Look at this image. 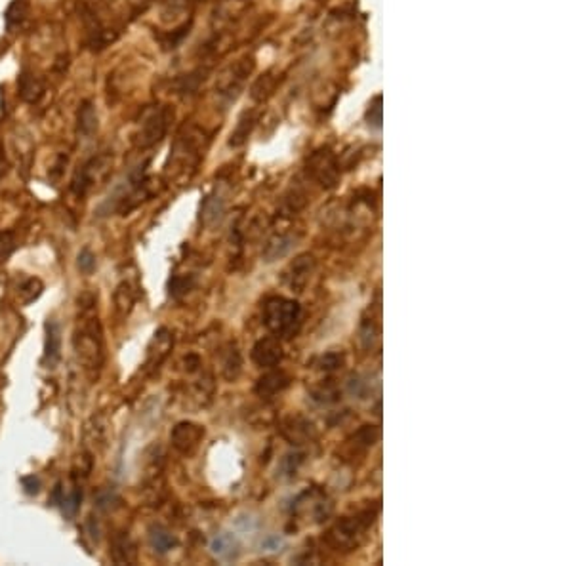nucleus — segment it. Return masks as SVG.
Returning <instances> with one entry per match:
<instances>
[{"instance_id": "nucleus-26", "label": "nucleus", "mask_w": 572, "mask_h": 566, "mask_svg": "<svg viewBox=\"0 0 572 566\" xmlns=\"http://www.w3.org/2000/svg\"><path fill=\"white\" fill-rule=\"evenodd\" d=\"M43 290H44L43 281H41V279H34V276H31V279H27L25 283L19 286V298H21V301H23L25 305H29V303H33V301H36L38 298H41Z\"/></svg>"}, {"instance_id": "nucleus-23", "label": "nucleus", "mask_w": 572, "mask_h": 566, "mask_svg": "<svg viewBox=\"0 0 572 566\" xmlns=\"http://www.w3.org/2000/svg\"><path fill=\"white\" fill-rule=\"evenodd\" d=\"M113 298H115V305H117V311H119L120 315H128L134 301H136V294L132 290V284L122 281L115 288V296Z\"/></svg>"}, {"instance_id": "nucleus-20", "label": "nucleus", "mask_w": 572, "mask_h": 566, "mask_svg": "<svg viewBox=\"0 0 572 566\" xmlns=\"http://www.w3.org/2000/svg\"><path fill=\"white\" fill-rule=\"evenodd\" d=\"M240 368H242V357H240L239 347L235 343H229L225 347V351L222 355V374L225 379H237L240 374Z\"/></svg>"}, {"instance_id": "nucleus-10", "label": "nucleus", "mask_w": 572, "mask_h": 566, "mask_svg": "<svg viewBox=\"0 0 572 566\" xmlns=\"http://www.w3.org/2000/svg\"><path fill=\"white\" fill-rule=\"evenodd\" d=\"M174 347V335L168 328H161L157 330L153 335V340L149 343L147 347V359H146V366L147 368H157L161 362H163L168 353L172 351Z\"/></svg>"}, {"instance_id": "nucleus-34", "label": "nucleus", "mask_w": 572, "mask_h": 566, "mask_svg": "<svg viewBox=\"0 0 572 566\" xmlns=\"http://www.w3.org/2000/svg\"><path fill=\"white\" fill-rule=\"evenodd\" d=\"M78 269L84 274H90L95 269V256L90 248H82L77 257Z\"/></svg>"}, {"instance_id": "nucleus-29", "label": "nucleus", "mask_w": 572, "mask_h": 566, "mask_svg": "<svg viewBox=\"0 0 572 566\" xmlns=\"http://www.w3.org/2000/svg\"><path fill=\"white\" fill-rule=\"evenodd\" d=\"M27 16V0H14L6 10V25L10 29L17 27Z\"/></svg>"}, {"instance_id": "nucleus-22", "label": "nucleus", "mask_w": 572, "mask_h": 566, "mask_svg": "<svg viewBox=\"0 0 572 566\" xmlns=\"http://www.w3.org/2000/svg\"><path fill=\"white\" fill-rule=\"evenodd\" d=\"M223 214H225V200L222 197H208L203 204V212H201V220L206 223V225H216L223 220Z\"/></svg>"}, {"instance_id": "nucleus-39", "label": "nucleus", "mask_w": 572, "mask_h": 566, "mask_svg": "<svg viewBox=\"0 0 572 566\" xmlns=\"http://www.w3.org/2000/svg\"><path fill=\"white\" fill-rule=\"evenodd\" d=\"M21 486L25 490V494L29 496H36L41 492V479L36 475H27V477H21Z\"/></svg>"}, {"instance_id": "nucleus-16", "label": "nucleus", "mask_w": 572, "mask_h": 566, "mask_svg": "<svg viewBox=\"0 0 572 566\" xmlns=\"http://www.w3.org/2000/svg\"><path fill=\"white\" fill-rule=\"evenodd\" d=\"M282 433H284V437L288 438L292 445H301V443H306L309 438H313L315 429H313V425L308 420H304L299 416H292V418L284 421Z\"/></svg>"}, {"instance_id": "nucleus-7", "label": "nucleus", "mask_w": 572, "mask_h": 566, "mask_svg": "<svg viewBox=\"0 0 572 566\" xmlns=\"http://www.w3.org/2000/svg\"><path fill=\"white\" fill-rule=\"evenodd\" d=\"M203 438H205V427L193 421H180L170 433L172 446L181 454L195 452L198 445L203 443Z\"/></svg>"}, {"instance_id": "nucleus-33", "label": "nucleus", "mask_w": 572, "mask_h": 566, "mask_svg": "<svg viewBox=\"0 0 572 566\" xmlns=\"http://www.w3.org/2000/svg\"><path fill=\"white\" fill-rule=\"evenodd\" d=\"M343 360L345 359H343L342 353L330 351L321 357V360H319V366H321V370H325V372H332V370L342 368Z\"/></svg>"}, {"instance_id": "nucleus-40", "label": "nucleus", "mask_w": 572, "mask_h": 566, "mask_svg": "<svg viewBox=\"0 0 572 566\" xmlns=\"http://www.w3.org/2000/svg\"><path fill=\"white\" fill-rule=\"evenodd\" d=\"M63 494H65V488H63L61 482H58V484L54 486V492H52V504H54V506H60Z\"/></svg>"}, {"instance_id": "nucleus-28", "label": "nucleus", "mask_w": 572, "mask_h": 566, "mask_svg": "<svg viewBox=\"0 0 572 566\" xmlns=\"http://www.w3.org/2000/svg\"><path fill=\"white\" fill-rule=\"evenodd\" d=\"M44 94L43 84L33 77H23L21 78V97L29 103L38 102Z\"/></svg>"}, {"instance_id": "nucleus-19", "label": "nucleus", "mask_w": 572, "mask_h": 566, "mask_svg": "<svg viewBox=\"0 0 572 566\" xmlns=\"http://www.w3.org/2000/svg\"><path fill=\"white\" fill-rule=\"evenodd\" d=\"M77 128L78 134L84 137H92L98 132V113H95L94 103L84 102L78 107Z\"/></svg>"}, {"instance_id": "nucleus-3", "label": "nucleus", "mask_w": 572, "mask_h": 566, "mask_svg": "<svg viewBox=\"0 0 572 566\" xmlns=\"http://www.w3.org/2000/svg\"><path fill=\"white\" fill-rule=\"evenodd\" d=\"M374 515L370 509L365 513H359L357 517H350L343 519L340 523L334 526L332 530L328 532V543L334 549H343V547H355L359 540L365 536V532L370 524L374 523Z\"/></svg>"}, {"instance_id": "nucleus-11", "label": "nucleus", "mask_w": 572, "mask_h": 566, "mask_svg": "<svg viewBox=\"0 0 572 566\" xmlns=\"http://www.w3.org/2000/svg\"><path fill=\"white\" fill-rule=\"evenodd\" d=\"M313 257L311 256H299L298 259H294V263L288 267V271L284 273V283L288 288L296 292H301L306 288V284L311 279L313 273Z\"/></svg>"}, {"instance_id": "nucleus-21", "label": "nucleus", "mask_w": 572, "mask_h": 566, "mask_svg": "<svg viewBox=\"0 0 572 566\" xmlns=\"http://www.w3.org/2000/svg\"><path fill=\"white\" fill-rule=\"evenodd\" d=\"M294 240L296 239L292 235H275L273 239L265 244V261H275V259H281V257L286 256L292 250V246H294Z\"/></svg>"}, {"instance_id": "nucleus-18", "label": "nucleus", "mask_w": 572, "mask_h": 566, "mask_svg": "<svg viewBox=\"0 0 572 566\" xmlns=\"http://www.w3.org/2000/svg\"><path fill=\"white\" fill-rule=\"evenodd\" d=\"M149 545L159 555H166L168 551H172V549L178 545V540H176V536L168 528H164L161 524H153L149 528Z\"/></svg>"}, {"instance_id": "nucleus-2", "label": "nucleus", "mask_w": 572, "mask_h": 566, "mask_svg": "<svg viewBox=\"0 0 572 566\" xmlns=\"http://www.w3.org/2000/svg\"><path fill=\"white\" fill-rule=\"evenodd\" d=\"M301 307L288 298H271L264 305V325L275 335H292L299 326Z\"/></svg>"}, {"instance_id": "nucleus-31", "label": "nucleus", "mask_w": 572, "mask_h": 566, "mask_svg": "<svg viewBox=\"0 0 572 566\" xmlns=\"http://www.w3.org/2000/svg\"><path fill=\"white\" fill-rule=\"evenodd\" d=\"M304 463V454L301 452H290L281 460V475L282 477H294L298 473L299 465Z\"/></svg>"}, {"instance_id": "nucleus-35", "label": "nucleus", "mask_w": 572, "mask_h": 566, "mask_svg": "<svg viewBox=\"0 0 572 566\" xmlns=\"http://www.w3.org/2000/svg\"><path fill=\"white\" fill-rule=\"evenodd\" d=\"M16 250V239L12 233H0V263H4Z\"/></svg>"}, {"instance_id": "nucleus-24", "label": "nucleus", "mask_w": 572, "mask_h": 566, "mask_svg": "<svg viewBox=\"0 0 572 566\" xmlns=\"http://www.w3.org/2000/svg\"><path fill=\"white\" fill-rule=\"evenodd\" d=\"M275 88H277V78L271 75V73H267V75H262V77L258 78L256 82L252 84V90H250V95H252V99L254 102H265L269 95L273 94Z\"/></svg>"}, {"instance_id": "nucleus-5", "label": "nucleus", "mask_w": 572, "mask_h": 566, "mask_svg": "<svg viewBox=\"0 0 572 566\" xmlns=\"http://www.w3.org/2000/svg\"><path fill=\"white\" fill-rule=\"evenodd\" d=\"M174 117V113L168 107H159L146 117L141 130L137 134V145L141 149H149V147L157 145L166 134L170 119Z\"/></svg>"}, {"instance_id": "nucleus-4", "label": "nucleus", "mask_w": 572, "mask_h": 566, "mask_svg": "<svg viewBox=\"0 0 572 566\" xmlns=\"http://www.w3.org/2000/svg\"><path fill=\"white\" fill-rule=\"evenodd\" d=\"M252 67H254L252 60H240L235 61L227 69H223L222 75L218 77V82H216L218 95L223 97V99H227V102L235 99L239 95L240 88L244 86L247 77L252 73Z\"/></svg>"}, {"instance_id": "nucleus-30", "label": "nucleus", "mask_w": 572, "mask_h": 566, "mask_svg": "<svg viewBox=\"0 0 572 566\" xmlns=\"http://www.w3.org/2000/svg\"><path fill=\"white\" fill-rule=\"evenodd\" d=\"M252 124H254V119H252L250 115H244V117L240 119L239 124H237L235 132L231 134L229 145H233V147L242 145V143L247 141V137H248V134H250V130H252Z\"/></svg>"}, {"instance_id": "nucleus-38", "label": "nucleus", "mask_w": 572, "mask_h": 566, "mask_svg": "<svg viewBox=\"0 0 572 566\" xmlns=\"http://www.w3.org/2000/svg\"><path fill=\"white\" fill-rule=\"evenodd\" d=\"M367 119L372 126H380L382 124V97L380 95L374 97V102H372L367 113Z\"/></svg>"}, {"instance_id": "nucleus-9", "label": "nucleus", "mask_w": 572, "mask_h": 566, "mask_svg": "<svg viewBox=\"0 0 572 566\" xmlns=\"http://www.w3.org/2000/svg\"><path fill=\"white\" fill-rule=\"evenodd\" d=\"M252 360L260 368H273L282 360V347L277 338H262L252 347Z\"/></svg>"}, {"instance_id": "nucleus-17", "label": "nucleus", "mask_w": 572, "mask_h": 566, "mask_svg": "<svg viewBox=\"0 0 572 566\" xmlns=\"http://www.w3.org/2000/svg\"><path fill=\"white\" fill-rule=\"evenodd\" d=\"M107 427H109V421L105 420L103 416H94L84 427L86 446L92 448V450H102L107 443Z\"/></svg>"}, {"instance_id": "nucleus-13", "label": "nucleus", "mask_w": 572, "mask_h": 566, "mask_svg": "<svg viewBox=\"0 0 572 566\" xmlns=\"http://www.w3.org/2000/svg\"><path fill=\"white\" fill-rule=\"evenodd\" d=\"M210 551H212L214 557H218L223 563H233L240 555L239 540L233 534H229V532H222V534H218V536L212 538Z\"/></svg>"}, {"instance_id": "nucleus-36", "label": "nucleus", "mask_w": 572, "mask_h": 566, "mask_svg": "<svg viewBox=\"0 0 572 566\" xmlns=\"http://www.w3.org/2000/svg\"><path fill=\"white\" fill-rule=\"evenodd\" d=\"M191 286H193L191 276H176L174 281H170V294L174 298H180L181 294L191 290Z\"/></svg>"}, {"instance_id": "nucleus-8", "label": "nucleus", "mask_w": 572, "mask_h": 566, "mask_svg": "<svg viewBox=\"0 0 572 566\" xmlns=\"http://www.w3.org/2000/svg\"><path fill=\"white\" fill-rule=\"evenodd\" d=\"M44 357L43 364L46 368H56L61 360V326L58 320L48 318L44 325Z\"/></svg>"}, {"instance_id": "nucleus-12", "label": "nucleus", "mask_w": 572, "mask_h": 566, "mask_svg": "<svg viewBox=\"0 0 572 566\" xmlns=\"http://www.w3.org/2000/svg\"><path fill=\"white\" fill-rule=\"evenodd\" d=\"M103 158L100 156V158H92L90 163H86L80 170H77V174H75V178H73V181H71V189H73V193L77 195V197H82V195H86L88 193V189L94 185L95 181H98V178H100V174H102L103 170Z\"/></svg>"}, {"instance_id": "nucleus-32", "label": "nucleus", "mask_w": 572, "mask_h": 566, "mask_svg": "<svg viewBox=\"0 0 572 566\" xmlns=\"http://www.w3.org/2000/svg\"><path fill=\"white\" fill-rule=\"evenodd\" d=\"M119 504V494L113 492V490H103V492H100L98 497H95V506L100 507V509H103V511H111V509H115Z\"/></svg>"}, {"instance_id": "nucleus-37", "label": "nucleus", "mask_w": 572, "mask_h": 566, "mask_svg": "<svg viewBox=\"0 0 572 566\" xmlns=\"http://www.w3.org/2000/svg\"><path fill=\"white\" fill-rule=\"evenodd\" d=\"M183 8H185V2L183 0H166L163 4V17L164 19H176V17L180 16L181 12H183Z\"/></svg>"}, {"instance_id": "nucleus-14", "label": "nucleus", "mask_w": 572, "mask_h": 566, "mask_svg": "<svg viewBox=\"0 0 572 566\" xmlns=\"http://www.w3.org/2000/svg\"><path fill=\"white\" fill-rule=\"evenodd\" d=\"M288 386H290V377L286 376L282 370H269L267 374H264L258 379L256 393L264 399H271L275 394L284 391Z\"/></svg>"}, {"instance_id": "nucleus-6", "label": "nucleus", "mask_w": 572, "mask_h": 566, "mask_svg": "<svg viewBox=\"0 0 572 566\" xmlns=\"http://www.w3.org/2000/svg\"><path fill=\"white\" fill-rule=\"evenodd\" d=\"M308 170L311 172V176L315 178L323 187H334L338 180H340V170H338V164H336V158L332 156L330 151L326 149H321L317 153L311 154L308 163Z\"/></svg>"}, {"instance_id": "nucleus-25", "label": "nucleus", "mask_w": 572, "mask_h": 566, "mask_svg": "<svg viewBox=\"0 0 572 566\" xmlns=\"http://www.w3.org/2000/svg\"><path fill=\"white\" fill-rule=\"evenodd\" d=\"M80 502H82V490L78 488V486H73V488L69 490V492H65L63 494V497H61V511H63V515L67 517V519H73L75 515L78 513V509H80Z\"/></svg>"}, {"instance_id": "nucleus-1", "label": "nucleus", "mask_w": 572, "mask_h": 566, "mask_svg": "<svg viewBox=\"0 0 572 566\" xmlns=\"http://www.w3.org/2000/svg\"><path fill=\"white\" fill-rule=\"evenodd\" d=\"M73 349L82 368L90 376H98L105 360V343H103L102 322L94 313V309L80 311L78 326L73 335Z\"/></svg>"}, {"instance_id": "nucleus-27", "label": "nucleus", "mask_w": 572, "mask_h": 566, "mask_svg": "<svg viewBox=\"0 0 572 566\" xmlns=\"http://www.w3.org/2000/svg\"><path fill=\"white\" fill-rule=\"evenodd\" d=\"M311 394H313V399H315L317 403L332 404L340 399V389L334 386L332 381H325V384L315 387V389L311 391Z\"/></svg>"}, {"instance_id": "nucleus-15", "label": "nucleus", "mask_w": 572, "mask_h": 566, "mask_svg": "<svg viewBox=\"0 0 572 566\" xmlns=\"http://www.w3.org/2000/svg\"><path fill=\"white\" fill-rule=\"evenodd\" d=\"M111 558L115 565H134L137 558L136 543L128 534H117L111 543Z\"/></svg>"}]
</instances>
